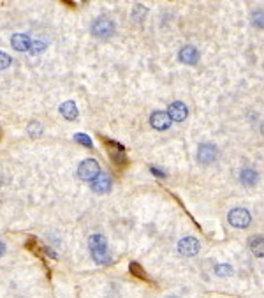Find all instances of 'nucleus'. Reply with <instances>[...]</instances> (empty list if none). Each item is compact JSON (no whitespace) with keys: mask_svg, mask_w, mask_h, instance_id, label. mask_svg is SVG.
I'll return each instance as SVG.
<instances>
[{"mask_svg":"<svg viewBox=\"0 0 264 298\" xmlns=\"http://www.w3.org/2000/svg\"><path fill=\"white\" fill-rule=\"evenodd\" d=\"M249 247L257 258H264V237H252L249 240Z\"/></svg>","mask_w":264,"mask_h":298,"instance_id":"nucleus-14","label":"nucleus"},{"mask_svg":"<svg viewBox=\"0 0 264 298\" xmlns=\"http://www.w3.org/2000/svg\"><path fill=\"white\" fill-rule=\"evenodd\" d=\"M88 247L94 256V260L101 265H107L111 261V256L107 252V242L102 235H92L88 238Z\"/></svg>","mask_w":264,"mask_h":298,"instance_id":"nucleus-1","label":"nucleus"},{"mask_svg":"<svg viewBox=\"0 0 264 298\" xmlns=\"http://www.w3.org/2000/svg\"><path fill=\"white\" fill-rule=\"evenodd\" d=\"M252 23L257 29H264V9H257L252 13Z\"/></svg>","mask_w":264,"mask_h":298,"instance_id":"nucleus-16","label":"nucleus"},{"mask_svg":"<svg viewBox=\"0 0 264 298\" xmlns=\"http://www.w3.org/2000/svg\"><path fill=\"white\" fill-rule=\"evenodd\" d=\"M11 57L7 53H4V51H0V71H4V69H7V67L11 66Z\"/></svg>","mask_w":264,"mask_h":298,"instance_id":"nucleus-20","label":"nucleus"},{"mask_svg":"<svg viewBox=\"0 0 264 298\" xmlns=\"http://www.w3.org/2000/svg\"><path fill=\"white\" fill-rule=\"evenodd\" d=\"M111 185H113V182H111V177L107 173H99V177L92 182V189H94V193H99V194L109 193Z\"/></svg>","mask_w":264,"mask_h":298,"instance_id":"nucleus-9","label":"nucleus"},{"mask_svg":"<svg viewBox=\"0 0 264 298\" xmlns=\"http://www.w3.org/2000/svg\"><path fill=\"white\" fill-rule=\"evenodd\" d=\"M46 50V45H42V42H32V46H30V51L34 55H37V53H41V51Z\"/></svg>","mask_w":264,"mask_h":298,"instance_id":"nucleus-22","label":"nucleus"},{"mask_svg":"<svg viewBox=\"0 0 264 298\" xmlns=\"http://www.w3.org/2000/svg\"><path fill=\"white\" fill-rule=\"evenodd\" d=\"M107 146H109L111 157H113L115 161L118 162V164H123V162L127 161V159H125V152H123V146H120L118 143H111V141H107Z\"/></svg>","mask_w":264,"mask_h":298,"instance_id":"nucleus-15","label":"nucleus"},{"mask_svg":"<svg viewBox=\"0 0 264 298\" xmlns=\"http://www.w3.org/2000/svg\"><path fill=\"white\" fill-rule=\"evenodd\" d=\"M199 249H201L199 240L197 238H194V237H185V238H182V240L178 242V252L182 254V256L192 258V256H195V254L199 252Z\"/></svg>","mask_w":264,"mask_h":298,"instance_id":"nucleus-5","label":"nucleus"},{"mask_svg":"<svg viewBox=\"0 0 264 298\" xmlns=\"http://www.w3.org/2000/svg\"><path fill=\"white\" fill-rule=\"evenodd\" d=\"M29 134H30V136H34V138L41 136V134H42V125L37 124V122H32V124H29Z\"/></svg>","mask_w":264,"mask_h":298,"instance_id":"nucleus-18","label":"nucleus"},{"mask_svg":"<svg viewBox=\"0 0 264 298\" xmlns=\"http://www.w3.org/2000/svg\"><path fill=\"white\" fill-rule=\"evenodd\" d=\"M227 219H229L231 226H234V228H247V226L250 224L252 217H250V212L245 208H234L229 212V216H227Z\"/></svg>","mask_w":264,"mask_h":298,"instance_id":"nucleus-4","label":"nucleus"},{"mask_svg":"<svg viewBox=\"0 0 264 298\" xmlns=\"http://www.w3.org/2000/svg\"><path fill=\"white\" fill-rule=\"evenodd\" d=\"M130 272L134 273L136 277H141V279H146V273H145V270H143L141 267H139L138 263H130Z\"/></svg>","mask_w":264,"mask_h":298,"instance_id":"nucleus-21","label":"nucleus"},{"mask_svg":"<svg viewBox=\"0 0 264 298\" xmlns=\"http://www.w3.org/2000/svg\"><path fill=\"white\" fill-rule=\"evenodd\" d=\"M217 157H218V150H217V146L211 145V143H203L197 148V159L203 164H210V162H213Z\"/></svg>","mask_w":264,"mask_h":298,"instance_id":"nucleus-6","label":"nucleus"},{"mask_svg":"<svg viewBox=\"0 0 264 298\" xmlns=\"http://www.w3.org/2000/svg\"><path fill=\"white\" fill-rule=\"evenodd\" d=\"M4 252H6V245H4L2 242H0V256H2Z\"/></svg>","mask_w":264,"mask_h":298,"instance_id":"nucleus-24","label":"nucleus"},{"mask_svg":"<svg viewBox=\"0 0 264 298\" xmlns=\"http://www.w3.org/2000/svg\"><path fill=\"white\" fill-rule=\"evenodd\" d=\"M167 115H169L171 122H183L187 117H189V108H187L183 102L176 101L173 104L169 106V110H167Z\"/></svg>","mask_w":264,"mask_h":298,"instance_id":"nucleus-8","label":"nucleus"},{"mask_svg":"<svg viewBox=\"0 0 264 298\" xmlns=\"http://www.w3.org/2000/svg\"><path fill=\"white\" fill-rule=\"evenodd\" d=\"M257 180H259L257 172H254V169H250V168H245L239 173V182H241L245 187H254V185L257 184Z\"/></svg>","mask_w":264,"mask_h":298,"instance_id":"nucleus-12","label":"nucleus"},{"mask_svg":"<svg viewBox=\"0 0 264 298\" xmlns=\"http://www.w3.org/2000/svg\"><path fill=\"white\" fill-rule=\"evenodd\" d=\"M150 124L157 131H166V129H169V125H171V118H169V115H167V111H155L150 117Z\"/></svg>","mask_w":264,"mask_h":298,"instance_id":"nucleus-7","label":"nucleus"},{"mask_svg":"<svg viewBox=\"0 0 264 298\" xmlns=\"http://www.w3.org/2000/svg\"><path fill=\"white\" fill-rule=\"evenodd\" d=\"M74 140L78 141V143H81V145L88 146V148H92V146H94V145H92V140H90V138L86 136V134H81V133H78V134H76V136H74Z\"/></svg>","mask_w":264,"mask_h":298,"instance_id":"nucleus-19","label":"nucleus"},{"mask_svg":"<svg viewBox=\"0 0 264 298\" xmlns=\"http://www.w3.org/2000/svg\"><path fill=\"white\" fill-rule=\"evenodd\" d=\"M113 32H115V23L111 22L109 18H97L92 23V34H94L95 37L106 39V37H109Z\"/></svg>","mask_w":264,"mask_h":298,"instance_id":"nucleus-3","label":"nucleus"},{"mask_svg":"<svg viewBox=\"0 0 264 298\" xmlns=\"http://www.w3.org/2000/svg\"><path fill=\"white\" fill-rule=\"evenodd\" d=\"M11 45H13L14 50H18V51H27V50H30L32 41L27 34H14L13 37H11Z\"/></svg>","mask_w":264,"mask_h":298,"instance_id":"nucleus-11","label":"nucleus"},{"mask_svg":"<svg viewBox=\"0 0 264 298\" xmlns=\"http://www.w3.org/2000/svg\"><path fill=\"white\" fill-rule=\"evenodd\" d=\"M215 272H217V275L220 277L233 275V267H231V265H217V267H215Z\"/></svg>","mask_w":264,"mask_h":298,"instance_id":"nucleus-17","label":"nucleus"},{"mask_svg":"<svg viewBox=\"0 0 264 298\" xmlns=\"http://www.w3.org/2000/svg\"><path fill=\"white\" fill-rule=\"evenodd\" d=\"M151 173H153V175H157V177H161V178H164V177H166V175H164V173L161 172V169H157V168H151Z\"/></svg>","mask_w":264,"mask_h":298,"instance_id":"nucleus-23","label":"nucleus"},{"mask_svg":"<svg viewBox=\"0 0 264 298\" xmlns=\"http://www.w3.org/2000/svg\"><path fill=\"white\" fill-rule=\"evenodd\" d=\"M60 113H62V117L67 118V120H76V117H78V108H76V102L65 101L62 106H60Z\"/></svg>","mask_w":264,"mask_h":298,"instance_id":"nucleus-13","label":"nucleus"},{"mask_svg":"<svg viewBox=\"0 0 264 298\" xmlns=\"http://www.w3.org/2000/svg\"><path fill=\"white\" fill-rule=\"evenodd\" d=\"M167 298H176V296H167Z\"/></svg>","mask_w":264,"mask_h":298,"instance_id":"nucleus-25","label":"nucleus"},{"mask_svg":"<svg viewBox=\"0 0 264 298\" xmlns=\"http://www.w3.org/2000/svg\"><path fill=\"white\" fill-rule=\"evenodd\" d=\"M99 173H101V168H99L97 161H94V159H85L78 168L79 178L85 182H94L99 177Z\"/></svg>","mask_w":264,"mask_h":298,"instance_id":"nucleus-2","label":"nucleus"},{"mask_svg":"<svg viewBox=\"0 0 264 298\" xmlns=\"http://www.w3.org/2000/svg\"><path fill=\"white\" fill-rule=\"evenodd\" d=\"M180 60L183 63H189V66H194L199 60V51L194 46H183L180 50Z\"/></svg>","mask_w":264,"mask_h":298,"instance_id":"nucleus-10","label":"nucleus"}]
</instances>
